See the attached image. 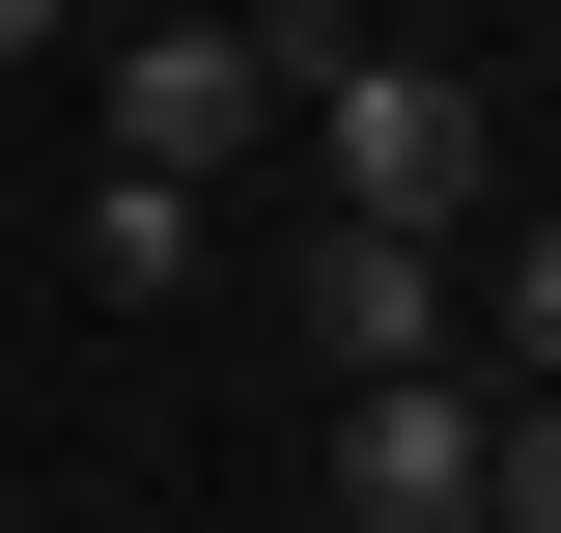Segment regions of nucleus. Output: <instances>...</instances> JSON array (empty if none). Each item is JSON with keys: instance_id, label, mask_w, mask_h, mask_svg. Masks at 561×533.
<instances>
[{"instance_id": "1", "label": "nucleus", "mask_w": 561, "mask_h": 533, "mask_svg": "<svg viewBox=\"0 0 561 533\" xmlns=\"http://www.w3.org/2000/svg\"><path fill=\"white\" fill-rule=\"evenodd\" d=\"M280 57V113H309V169H337V225H421V253H449V225L505 197V113L449 57H365V29H253Z\"/></svg>"}, {"instance_id": "2", "label": "nucleus", "mask_w": 561, "mask_h": 533, "mask_svg": "<svg viewBox=\"0 0 561 533\" xmlns=\"http://www.w3.org/2000/svg\"><path fill=\"white\" fill-rule=\"evenodd\" d=\"M478 450H505L478 365H393V394L337 421V506H365V533H478Z\"/></svg>"}, {"instance_id": "3", "label": "nucleus", "mask_w": 561, "mask_h": 533, "mask_svg": "<svg viewBox=\"0 0 561 533\" xmlns=\"http://www.w3.org/2000/svg\"><path fill=\"white\" fill-rule=\"evenodd\" d=\"M309 337H337L365 394H393V365H478V281L421 253V225H337V253H309Z\"/></svg>"}, {"instance_id": "4", "label": "nucleus", "mask_w": 561, "mask_h": 533, "mask_svg": "<svg viewBox=\"0 0 561 533\" xmlns=\"http://www.w3.org/2000/svg\"><path fill=\"white\" fill-rule=\"evenodd\" d=\"M253 113H280V57H253V29H140V57H113V169H225Z\"/></svg>"}, {"instance_id": "5", "label": "nucleus", "mask_w": 561, "mask_h": 533, "mask_svg": "<svg viewBox=\"0 0 561 533\" xmlns=\"http://www.w3.org/2000/svg\"><path fill=\"white\" fill-rule=\"evenodd\" d=\"M478 394H561V197L478 253Z\"/></svg>"}, {"instance_id": "6", "label": "nucleus", "mask_w": 561, "mask_h": 533, "mask_svg": "<svg viewBox=\"0 0 561 533\" xmlns=\"http://www.w3.org/2000/svg\"><path fill=\"white\" fill-rule=\"evenodd\" d=\"M84 253H113V281H140V309H169V281H197V253H225V225H197V169H113V197H84Z\"/></svg>"}, {"instance_id": "7", "label": "nucleus", "mask_w": 561, "mask_h": 533, "mask_svg": "<svg viewBox=\"0 0 561 533\" xmlns=\"http://www.w3.org/2000/svg\"><path fill=\"white\" fill-rule=\"evenodd\" d=\"M478 533H561V394H505V450H478Z\"/></svg>"}, {"instance_id": "8", "label": "nucleus", "mask_w": 561, "mask_h": 533, "mask_svg": "<svg viewBox=\"0 0 561 533\" xmlns=\"http://www.w3.org/2000/svg\"><path fill=\"white\" fill-rule=\"evenodd\" d=\"M57 29H84V0H0V84H28V57H57Z\"/></svg>"}]
</instances>
